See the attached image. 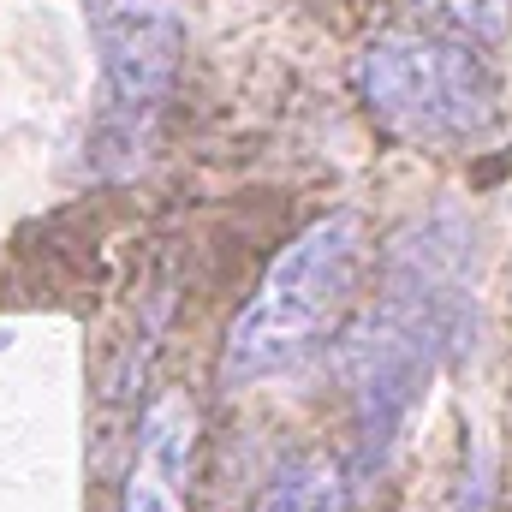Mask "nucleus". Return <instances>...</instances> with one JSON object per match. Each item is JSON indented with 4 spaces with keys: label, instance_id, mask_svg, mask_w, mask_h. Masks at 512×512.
<instances>
[{
    "label": "nucleus",
    "instance_id": "1",
    "mask_svg": "<svg viewBox=\"0 0 512 512\" xmlns=\"http://www.w3.org/2000/svg\"><path fill=\"white\" fill-rule=\"evenodd\" d=\"M471 233L459 215H435L393 245L382 304L346 340V387L358 411V483L382 477L399 447V429L441 358H453L471 334Z\"/></svg>",
    "mask_w": 512,
    "mask_h": 512
},
{
    "label": "nucleus",
    "instance_id": "2",
    "mask_svg": "<svg viewBox=\"0 0 512 512\" xmlns=\"http://www.w3.org/2000/svg\"><path fill=\"white\" fill-rule=\"evenodd\" d=\"M364 262H370V239H364L358 209H340V215H322L316 227H304L268 262L251 304L233 316V334L221 352V382L251 387L304 370L340 334L346 304L364 280Z\"/></svg>",
    "mask_w": 512,
    "mask_h": 512
},
{
    "label": "nucleus",
    "instance_id": "3",
    "mask_svg": "<svg viewBox=\"0 0 512 512\" xmlns=\"http://www.w3.org/2000/svg\"><path fill=\"white\" fill-rule=\"evenodd\" d=\"M364 108L405 143H465L495 126V72L459 36L382 30L352 72Z\"/></svg>",
    "mask_w": 512,
    "mask_h": 512
},
{
    "label": "nucleus",
    "instance_id": "4",
    "mask_svg": "<svg viewBox=\"0 0 512 512\" xmlns=\"http://www.w3.org/2000/svg\"><path fill=\"white\" fill-rule=\"evenodd\" d=\"M96 54H102V102H96L90 167L120 179L149 155L161 102L173 90V72H179L173 0H102Z\"/></svg>",
    "mask_w": 512,
    "mask_h": 512
},
{
    "label": "nucleus",
    "instance_id": "5",
    "mask_svg": "<svg viewBox=\"0 0 512 512\" xmlns=\"http://www.w3.org/2000/svg\"><path fill=\"white\" fill-rule=\"evenodd\" d=\"M256 512H346V471H340V459H328V453H292L268 477Z\"/></svg>",
    "mask_w": 512,
    "mask_h": 512
},
{
    "label": "nucleus",
    "instance_id": "6",
    "mask_svg": "<svg viewBox=\"0 0 512 512\" xmlns=\"http://www.w3.org/2000/svg\"><path fill=\"white\" fill-rule=\"evenodd\" d=\"M435 18H453L465 36L477 42H501L512 24V0H423Z\"/></svg>",
    "mask_w": 512,
    "mask_h": 512
},
{
    "label": "nucleus",
    "instance_id": "7",
    "mask_svg": "<svg viewBox=\"0 0 512 512\" xmlns=\"http://www.w3.org/2000/svg\"><path fill=\"white\" fill-rule=\"evenodd\" d=\"M120 512H185L179 507V483L167 477V471H155V465H137L126 477V501Z\"/></svg>",
    "mask_w": 512,
    "mask_h": 512
},
{
    "label": "nucleus",
    "instance_id": "8",
    "mask_svg": "<svg viewBox=\"0 0 512 512\" xmlns=\"http://www.w3.org/2000/svg\"><path fill=\"white\" fill-rule=\"evenodd\" d=\"M459 512H489V471H483V453L471 447V465H465V495Z\"/></svg>",
    "mask_w": 512,
    "mask_h": 512
}]
</instances>
